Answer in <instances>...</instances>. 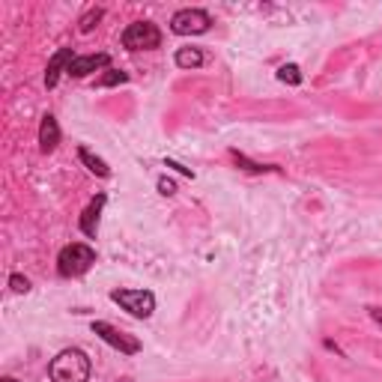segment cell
Here are the masks:
<instances>
[{
	"label": "cell",
	"mask_w": 382,
	"mask_h": 382,
	"mask_svg": "<svg viewBox=\"0 0 382 382\" xmlns=\"http://www.w3.org/2000/svg\"><path fill=\"white\" fill-rule=\"evenodd\" d=\"M90 371L93 367H90V359L84 349H63L48 364L51 382H87Z\"/></svg>",
	"instance_id": "6da1fadb"
},
{
	"label": "cell",
	"mask_w": 382,
	"mask_h": 382,
	"mask_svg": "<svg viewBox=\"0 0 382 382\" xmlns=\"http://www.w3.org/2000/svg\"><path fill=\"white\" fill-rule=\"evenodd\" d=\"M96 263V251L90 245H84V242H72V245H66L60 251V257H57V272L63 278H78L84 275L87 269Z\"/></svg>",
	"instance_id": "7a4b0ae2"
},
{
	"label": "cell",
	"mask_w": 382,
	"mask_h": 382,
	"mask_svg": "<svg viewBox=\"0 0 382 382\" xmlns=\"http://www.w3.org/2000/svg\"><path fill=\"white\" fill-rule=\"evenodd\" d=\"M123 45L129 51H152L162 45V30L152 21H135L123 30Z\"/></svg>",
	"instance_id": "3957f363"
},
{
	"label": "cell",
	"mask_w": 382,
	"mask_h": 382,
	"mask_svg": "<svg viewBox=\"0 0 382 382\" xmlns=\"http://www.w3.org/2000/svg\"><path fill=\"white\" fill-rule=\"evenodd\" d=\"M111 302H117L123 310H129L137 320L152 317V310H155V296L150 290H114L111 293Z\"/></svg>",
	"instance_id": "277c9868"
},
{
	"label": "cell",
	"mask_w": 382,
	"mask_h": 382,
	"mask_svg": "<svg viewBox=\"0 0 382 382\" xmlns=\"http://www.w3.org/2000/svg\"><path fill=\"white\" fill-rule=\"evenodd\" d=\"M209 24H212L209 12H203V9H179L176 16L171 18V30L176 36H201V33L209 30Z\"/></svg>",
	"instance_id": "5b68a950"
},
{
	"label": "cell",
	"mask_w": 382,
	"mask_h": 382,
	"mask_svg": "<svg viewBox=\"0 0 382 382\" xmlns=\"http://www.w3.org/2000/svg\"><path fill=\"white\" fill-rule=\"evenodd\" d=\"M93 335H99L105 344H111L114 349L125 352V356H135V352H140V341H137V337H132V335L120 332L117 325H111V322L96 320V322H93Z\"/></svg>",
	"instance_id": "8992f818"
},
{
	"label": "cell",
	"mask_w": 382,
	"mask_h": 382,
	"mask_svg": "<svg viewBox=\"0 0 382 382\" xmlns=\"http://www.w3.org/2000/svg\"><path fill=\"white\" fill-rule=\"evenodd\" d=\"M111 63L108 54H84V57H75L69 63V75L72 78H87L90 72H99V69H105Z\"/></svg>",
	"instance_id": "52a82bcc"
},
{
	"label": "cell",
	"mask_w": 382,
	"mask_h": 382,
	"mask_svg": "<svg viewBox=\"0 0 382 382\" xmlns=\"http://www.w3.org/2000/svg\"><path fill=\"white\" fill-rule=\"evenodd\" d=\"M72 60H75L72 48H60V51L48 60V69H45V87H48V90H51V87H57L60 72H63V69L69 72V63H72Z\"/></svg>",
	"instance_id": "ba28073f"
},
{
	"label": "cell",
	"mask_w": 382,
	"mask_h": 382,
	"mask_svg": "<svg viewBox=\"0 0 382 382\" xmlns=\"http://www.w3.org/2000/svg\"><path fill=\"white\" fill-rule=\"evenodd\" d=\"M60 144V125L51 114L42 117V125H39V150L42 152H54Z\"/></svg>",
	"instance_id": "9c48e42d"
},
{
	"label": "cell",
	"mask_w": 382,
	"mask_h": 382,
	"mask_svg": "<svg viewBox=\"0 0 382 382\" xmlns=\"http://www.w3.org/2000/svg\"><path fill=\"white\" fill-rule=\"evenodd\" d=\"M102 206H105V194H99L81 215V230L87 233L90 239H96V233H99V215H102Z\"/></svg>",
	"instance_id": "30bf717a"
},
{
	"label": "cell",
	"mask_w": 382,
	"mask_h": 382,
	"mask_svg": "<svg viewBox=\"0 0 382 382\" xmlns=\"http://www.w3.org/2000/svg\"><path fill=\"white\" fill-rule=\"evenodd\" d=\"M78 159L84 162V167H87L90 174H96V176H111V167H108L102 159H99V155H93L87 147H81V150H78Z\"/></svg>",
	"instance_id": "8fae6325"
},
{
	"label": "cell",
	"mask_w": 382,
	"mask_h": 382,
	"mask_svg": "<svg viewBox=\"0 0 382 382\" xmlns=\"http://www.w3.org/2000/svg\"><path fill=\"white\" fill-rule=\"evenodd\" d=\"M176 66L179 69H197V66H203V51L201 48H179L176 51Z\"/></svg>",
	"instance_id": "7c38bea8"
},
{
	"label": "cell",
	"mask_w": 382,
	"mask_h": 382,
	"mask_svg": "<svg viewBox=\"0 0 382 382\" xmlns=\"http://www.w3.org/2000/svg\"><path fill=\"white\" fill-rule=\"evenodd\" d=\"M233 155V162L239 164V167H242V171H251V174H260V171H275V167L272 164H257V162H251V159H245V155L242 152H230Z\"/></svg>",
	"instance_id": "4fadbf2b"
},
{
	"label": "cell",
	"mask_w": 382,
	"mask_h": 382,
	"mask_svg": "<svg viewBox=\"0 0 382 382\" xmlns=\"http://www.w3.org/2000/svg\"><path fill=\"white\" fill-rule=\"evenodd\" d=\"M278 81H284V84H302V69L296 66V63L281 66L278 69Z\"/></svg>",
	"instance_id": "5bb4252c"
},
{
	"label": "cell",
	"mask_w": 382,
	"mask_h": 382,
	"mask_svg": "<svg viewBox=\"0 0 382 382\" xmlns=\"http://www.w3.org/2000/svg\"><path fill=\"white\" fill-rule=\"evenodd\" d=\"M102 16H105L102 9H90L87 16L81 18V33H90V30H93V24H99V18H102Z\"/></svg>",
	"instance_id": "9a60e30c"
},
{
	"label": "cell",
	"mask_w": 382,
	"mask_h": 382,
	"mask_svg": "<svg viewBox=\"0 0 382 382\" xmlns=\"http://www.w3.org/2000/svg\"><path fill=\"white\" fill-rule=\"evenodd\" d=\"M102 84V87H114V84H125V72H114V69H111V72L99 81Z\"/></svg>",
	"instance_id": "2e32d148"
},
{
	"label": "cell",
	"mask_w": 382,
	"mask_h": 382,
	"mask_svg": "<svg viewBox=\"0 0 382 382\" xmlns=\"http://www.w3.org/2000/svg\"><path fill=\"white\" fill-rule=\"evenodd\" d=\"M9 287L16 290V293H27V290H30V281H27L24 275H12L9 278Z\"/></svg>",
	"instance_id": "e0dca14e"
},
{
	"label": "cell",
	"mask_w": 382,
	"mask_h": 382,
	"mask_svg": "<svg viewBox=\"0 0 382 382\" xmlns=\"http://www.w3.org/2000/svg\"><path fill=\"white\" fill-rule=\"evenodd\" d=\"M159 191L167 197V194H174V191H176V186H174V182L167 179V176H162V179H159Z\"/></svg>",
	"instance_id": "ac0fdd59"
},
{
	"label": "cell",
	"mask_w": 382,
	"mask_h": 382,
	"mask_svg": "<svg viewBox=\"0 0 382 382\" xmlns=\"http://www.w3.org/2000/svg\"><path fill=\"white\" fill-rule=\"evenodd\" d=\"M371 317H373V320L382 325V308H373V310H371Z\"/></svg>",
	"instance_id": "d6986e66"
},
{
	"label": "cell",
	"mask_w": 382,
	"mask_h": 382,
	"mask_svg": "<svg viewBox=\"0 0 382 382\" xmlns=\"http://www.w3.org/2000/svg\"><path fill=\"white\" fill-rule=\"evenodd\" d=\"M117 382H135V379H132V376H123V379H117Z\"/></svg>",
	"instance_id": "ffe728a7"
},
{
	"label": "cell",
	"mask_w": 382,
	"mask_h": 382,
	"mask_svg": "<svg viewBox=\"0 0 382 382\" xmlns=\"http://www.w3.org/2000/svg\"><path fill=\"white\" fill-rule=\"evenodd\" d=\"M4 382H18V379H12V376H6V379H4Z\"/></svg>",
	"instance_id": "44dd1931"
}]
</instances>
